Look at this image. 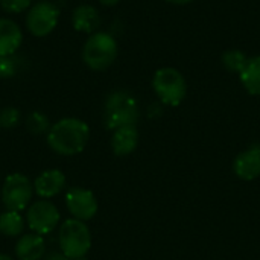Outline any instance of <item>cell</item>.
Listing matches in <instances>:
<instances>
[{"instance_id": "obj_1", "label": "cell", "mask_w": 260, "mask_h": 260, "mask_svg": "<svg viewBox=\"0 0 260 260\" xmlns=\"http://www.w3.org/2000/svg\"><path fill=\"white\" fill-rule=\"evenodd\" d=\"M90 139L88 125L76 117H66L50 126L47 143L59 155H76L84 151Z\"/></svg>"}, {"instance_id": "obj_2", "label": "cell", "mask_w": 260, "mask_h": 260, "mask_svg": "<svg viewBox=\"0 0 260 260\" xmlns=\"http://www.w3.org/2000/svg\"><path fill=\"white\" fill-rule=\"evenodd\" d=\"M139 105L136 98L123 90L111 93L105 101L104 120L108 129H117L122 126L136 125L139 120Z\"/></svg>"}, {"instance_id": "obj_3", "label": "cell", "mask_w": 260, "mask_h": 260, "mask_svg": "<svg viewBox=\"0 0 260 260\" xmlns=\"http://www.w3.org/2000/svg\"><path fill=\"white\" fill-rule=\"evenodd\" d=\"M117 56V43L113 35L107 32L91 34L84 47L82 59L91 70H105L108 69Z\"/></svg>"}, {"instance_id": "obj_4", "label": "cell", "mask_w": 260, "mask_h": 260, "mask_svg": "<svg viewBox=\"0 0 260 260\" xmlns=\"http://www.w3.org/2000/svg\"><path fill=\"white\" fill-rule=\"evenodd\" d=\"M59 247L70 260L84 257L91 247V235L84 221L67 219L59 229Z\"/></svg>"}, {"instance_id": "obj_5", "label": "cell", "mask_w": 260, "mask_h": 260, "mask_svg": "<svg viewBox=\"0 0 260 260\" xmlns=\"http://www.w3.org/2000/svg\"><path fill=\"white\" fill-rule=\"evenodd\" d=\"M152 88L160 101L171 107L180 105L187 93L184 76L172 67H163L155 72L152 78Z\"/></svg>"}, {"instance_id": "obj_6", "label": "cell", "mask_w": 260, "mask_h": 260, "mask_svg": "<svg viewBox=\"0 0 260 260\" xmlns=\"http://www.w3.org/2000/svg\"><path fill=\"white\" fill-rule=\"evenodd\" d=\"M34 186L23 174H11L6 177L2 187V201L6 210L21 212L30 203Z\"/></svg>"}, {"instance_id": "obj_7", "label": "cell", "mask_w": 260, "mask_h": 260, "mask_svg": "<svg viewBox=\"0 0 260 260\" xmlns=\"http://www.w3.org/2000/svg\"><path fill=\"white\" fill-rule=\"evenodd\" d=\"M59 18V9L52 2H38L34 6H30L27 17H26V26L29 32L38 38L49 35L58 24Z\"/></svg>"}, {"instance_id": "obj_8", "label": "cell", "mask_w": 260, "mask_h": 260, "mask_svg": "<svg viewBox=\"0 0 260 260\" xmlns=\"http://www.w3.org/2000/svg\"><path fill=\"white\" fill-rule=\"evenodd\" d=\"M59 212L55 207L53 203L47 200L35 201L26 215V221L29 224V229L34 230L37 235H47L53 232L59 224Z\"/></svg>"}, {"instance_id": "obj_9", "label": "cell", "mask_w": 260, "mask_h": 260, "mask_svg": "<svg viewBox=\"0 0 260 260\" xmlns=\"http://www.w3.org/2000/svg\"><path fill=\"white\" fill-rule=\"evenodd\" d=\"M66 204L75 219L79 221H88L98 212V201L93 192L81 187H73L67 192Z\"/></svg>"}, {"instance_id": "obj_10", "label": "cell", "mask_w": 260, "mask_h": 260, "mask_svg": "<svg viewBox=\"0 0 260 260\" xmlns=\"http://www.w3.org/2000/svg\"><path fill=\"white\" fill-rule=\"evenodd\" d=\"M233 171L241 180H256L260 175V145H253L241 152L233 163Z\"/></svg>"}, {"instance_id": "obj_11", "label": "cell", "mask_w": 260, "mask_h": 260, "mask_svg": "<svg viewBox=\"0 0 260 260\" xmlns=\"http://www.w3.org/2000/svg\"><path fill=\"white\" fill-rule=\"evenodd\" d=\"M23 43L18 24L9 18H0V56H12Z\"/></svg>"}, {"instance_id": "obj_12", "label": "cell", "mask_w": 260, "mask_h": 260, "mask_svg": "<svg viewBox=\"0 0 260 260\" xmlns=\"http://www.w3.org/2000/svg\"><path fill=\"white\" fill-rule=\"evenodd\" d=\"M64 184H66L64 174L58 169H49L37 177L34 183V190L41 198H52L62 190Z\"/></svg>"}, {"instance_id": "obj_13", "label": "cell", "mask_w": 260, "mask_h": 260, "mask_svg": "<svg viewBox=\"0 0 260 260\" xmlns=\"http://www.w3.org/2000/svg\"><path fill=\"white\" fill-rule=\"evenodd\" d=\"M139 145V131L136 125L129 126H122L114 129L113 137H111V148L116 155H129L131 152L136 151Z\"/></svg>"}, {"instance_id": "obj_14", "label": "cell", "mask_w": 260, "mask_h": 260, "mask_svg": "<svg viewBox=\"0 0 260 260\" xmlns=\"http://www.w3.org/2000/svg\"><path fill=\"white\" fill-rule=\"evenodd\" d=\"M46 253V244L41 235H24L15 245V254L18 260H40Z\"/></svg>"}, {"instance_id": "obj_15", "label": "cell", "mask_w": 260, "mask_h": 260, "mask_svg": "<svg viewBox=\"0 0 260 260\" xmlns=\"http://www.w3.org/2000/svg\"><path fill=\"white\" fill-rule=\"evenodd\" d=\"M72 24L78 32L94 34L101 24V15L98 9L91 5H81L75 8L72 14Z\"/></svg>"}, {"instance_id": "obj_16", "label": "cell", "mask_w": 260, "mask_h": 260, "mask_svg": "<svg viewBox=\"0 0 260 260\" xmlns=\"http://www.w3.org/2000/svg\"><path fill=\"white\" fill-rule=\"evenodd\" d=\"M241 82L250 94H260V56L248 58L244 69L239 72Z\"/></svg>"}, {"instance_id": "obj_17", "label": "cell", "mask_w": 260, "mask_h": 260, "mask_svg": "<svg viewBox=\"0 0 260 260\" xmlns=\"http://www.w3.org/2000/svg\"><path fill=\"white\" fill-rule=\"evenodd\" d=\"M23 216L20 212L6 210L0 215V233L5 236H18L23 233Z\"/></svg>"}, {"instance_id": "obj_18", "label": "cell", "mask_w": 260, "mask_h": 260, "mask_svg": "<svg viewBox=\"0 0 260 260\" xmlns=\"http://www.w3.org/2000/svg\"><path fill=\"white\" fill-rule=\"evenodd\" d=\"M247 55L242 53L241 50H227L222 55V62L224 66L230 70V72H241L247 62Z\"/></svg>"}, {"instance_id": "obj_19", "label": "cell", "mask_w": 260, "mask_h": 260, "mask_svg": "<svg viewBox=\"0 0 260 260\" xmlns=\"http://www.w3.org/2000/svg\"><path fill=\"white\" fill-rule=\"evenodd\" d=\"M26 125H27L29 131H32V133H35V134H41V133H44V131L49 128V119H47L43 113L35 111V113H32V114L27 117Z\"/></svg>"}, {"instance_id": "obj_20", "label": "cell", "mask_w": 260, "mask_h": 260, "mask_svg": "<svg viewBox=\"0 0 260 260\" xmlns=\"http://www.w3.org/2000/svg\"><path fill=\"white\" fill-rule=\"evenodd\" d=\"M20 120V113L14 107H6L0 111V126L14 128Z\"/></svg>"}, {"instance_id": "obj_21", "label": "cell", "mask_w": 260, "mask_h": 260, "mask_svg": "<svg viewBox=\"0 0 260 260\" xmlns=\"http://www.w3.org/2000/svg\"><path fill=\"white\" fill-rule=\"evenodd\" d=\"M0 6L5 12L18 14L30 6V0H0Z\"/></svg>"}, {"instance_id": "obj_22", "label": "cell", "mask_w": 260, "mask_h": 260, "mask_svg": "<svg viewBox=\"0 0 260 260\" xmlns=\"http://www.w3.org/2000/svg\"><path fill=\"white\" fill-rule=\"evenodd\" d=\"M17 72L15 59L11 56H0V78H11Z\"/></svg>"}, {"instance_id": "obj_23", "label": "cell", "mask_w": 260, "mask_h": 260, "mask_svg": "<svg viewBox=\"0 0 260 260\" xmlns=\"http://www.w3.org/2000/svg\"><path fill=\"white\" fill-rule=\"evenodd\" d=\"M46 260H70L67 256H64V254H58V253H52V254H49L47 256V259Z\"/></svg>"}, {"instance_id": "obj_24", "label": "cell", "mask_w": 260, "mask_h": 260, "mask_svg": "<svg viewBox=\"0 0 260 260\" xmlns=\"http://www.w3.org/2000/svg\"><path fill=\"white\" fill-rule=\"evenodd\" d=\"M102 5H105V6H114L116 3H119L120 0H99Z\"/></svg>"}, {"instance_id": "obj_25", "label": "cell", "mask_w": 260, "mask_h": 260, "mask_svg": "<svg viewBox=\"0 0 260 260\" xmlns=\"http://www.w3.org/2000/svg\"><path fill=\"white\" fill-rule=\"evenodd\" d=\"M166 2H171V3H175V5H187L193 0H166Z\"/></svg>"}, {"instance_id": "obj_26", "label": "cell", "mask_w": 260, "mask_h": 260, "mask_svg": "<svg viewBox=\"0 0 260 260\" xmlns=\"http://www.w3.org/2000/svg\"><path fill=\"white\" fill-rule=\"evenodd\" d=\"M0 260H12L9 256H6V254H0Z\"/></svg>"}]
</instances>
